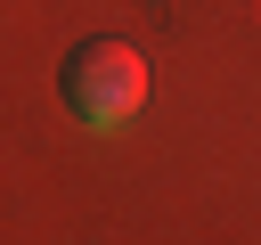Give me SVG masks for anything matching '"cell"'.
<instances>
[{
    "label": "cell",
    "instance_id": "1",
    "mask_svg": "<svg viewBox=\"0 0 261 245\" xmlns=\"http://www.w3.org/2000/svg\"><path fill=\"white\" fill-rule=\"evenodd\" d=\"M57 98L82 131H130L139 106H147V57L122 33H98L57 65Z\"/></svg>",
    "mask_w": 261,
    "mask_h": 245
}]
</instances>
